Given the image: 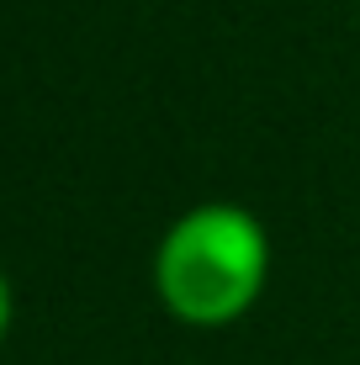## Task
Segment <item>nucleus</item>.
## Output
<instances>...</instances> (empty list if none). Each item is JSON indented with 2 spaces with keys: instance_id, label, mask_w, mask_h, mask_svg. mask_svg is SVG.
Segmentation results:
<instances>
[{
  "instance_id": "2",
  "label": "nucleus",
  "mask_w": 360,
  "mask_h": 365,
  "mask_svg": "<svg viewBox=\"0 0 360 365\" xmlns=\"http://www.w3.org/2000/svg\"><path fill=\"white\" fill-rule=\"evenodd\" d=\"M6 329H11V286L0 275V339H6Z\"/></svg>"
},
{
  "instance_id": "1",
  "label": "nucleus",
  "mask_w": 360,
  "mask_h": 365,
  "mask_svg": "<svg viewBox=\"0 0 360 365\" xmlns=\"http://www.w3.org/2000/svg\"><path fill=\"white\" fill-rule=\"evenodd\" d=\"M270 275L265 228L233 201L191 207L154 255V292L191 329L239 323Z\"/></svg>"
}]
</instances>
